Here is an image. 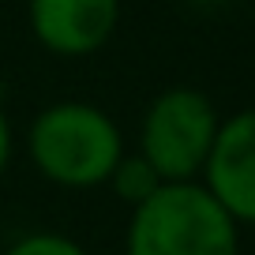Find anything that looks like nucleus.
<instances>
[{"label":"nucleus","mask_w":255,"mask_h":255,"mask_svg":"<svg viewBox=\"0 0 255 255\" xmlns=\"http://www.w3.org/2000/svg\"><path fill=\"white\" fill-rule=\"evenodd\" d=\"M124 255H240V225L203 180H169L131 207Z\"/></svg>","instance_id":"nucleus-2"},{"label":"nucleus","mask_w":255,"mask_h":255,"mask_svg":"<svg viewBox=\"0 0 255 255\" xmlns=\"http://www.w3.org/2000/svg\"><path fill=\"white\" fill-rule=\"evenodd\" d=\"M188 4H195V8H214V4H225V0H188Z\"/></svg>","instance_id":"nucleus-9"},{"label":"nucleus","mask_w":255,"mask_h":255,"mask_svg":"<svg viewBox=\"0 0 255 255\" xmlns=\"http://www.w3.org/2000/svg\"><path fill=\"white\" fill-rule=\"evenodd\" d=\"M120 124L94 102H53L26 128V158L41 180L68 191H90L109 180L124 154Z\"/></svg>","instance_id":"nucleus-1"},{"label":"nucleus","mask_w":255,"mask_h":255,"mask_svg":"<svg viewBox=\"0 0 255 255\" xmlns=\"http://www.w3.org/2000/svg\"><path fill=\"white\" fill-rule=\"evenodd\" d=\"M222 128V113L195 87H165L150 98L139 120V154L161 180H199L210 146Z\"/></svg>","instance_id":"nucleus-3"},{"label":"nucleus","mask_w":255,"mask_h":255,"mask_svg":"<svg viewBox=\"0 0 255 255\" xmlns=\"http://www.w3.org/2000/svg\"><path fill=\"white\" fill-rule=\"evenodd\" d=\"M4 255H90V252L75 237H68V233L38 229V233H26V237L11 240L4 248Z\"/></svg>","instance_id":"nucleus-7"},{"label":"nucleus","mask_w":255,"mask_h":255,"mask_svg":"<svg viewBox=\"0 0 255 255\" xmlns=\"http://www.w3.org/2000/svg\"><path fill=\"white\" fill-rule=\"evenodd\" d=\"M26 23L45 53L79 60L109 45L120 26V0H26Z\"/></svg>","instance_id":"nucleus-4"},{"label":"nucleus","mask_w":255,"mask_h":255,"mask_svg":"<svg viewBox=\"0 0 255 255\" xmlns=\"http://www.w3.org/2000/svg\"><path fill=\"white\" fill-rule=\"evenodd\" d=\"M199 180L237 225H255V109L222 117Z\"/></svg>","instance_id":"nucleus-5"},{"label":"nucleus","mask_w":255,"mask_h":255,"mask_svg":"<svg viewBox=\"0 0 255 255\" xmlns=\"http://www.w3.org/2000/svg\"><path fill=\"white\" fill-rule=\"evenodd\" d=\"M161 176H158V169L150 165V161L143 158V154H120V161L113 165V173H109V180H105V188L117 195L120 203H128V207H139L143 199H150L154 191L161 188Z\"/></svg>","instance_id":"nucleus-6"},{"label":"nucleus","mask_w":255,"mask_h":255,"mask_svg":"<svg viewBox=\"0 0 255 255\" xmlns=\"http://www.w3.org/2000/svg\"><path fill=\"white\" fill-rule=\"evenodd\" d=\"M11 150H15V135H11V120H8V113L0 109V176L8 173V165H11Z\"/></svg>","instance_id":"nucleus-8"}]
</instances>
